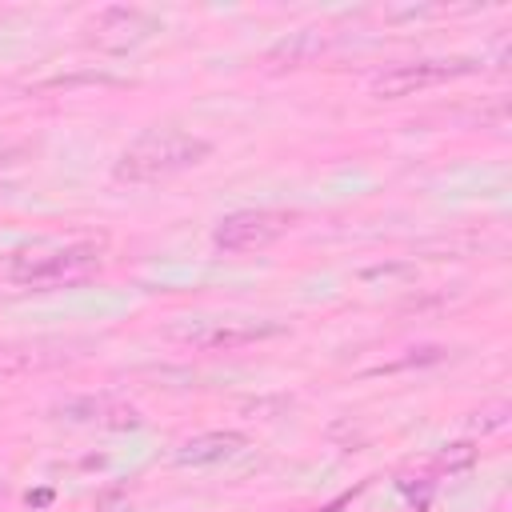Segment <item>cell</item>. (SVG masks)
<instances>
[{"label": "cell", "instance_id": "cell-1", "mask_svg": "<svg viewBox=\"0 0 512 512\" xmlns=\"http://www.w3.org/2000/svg\"><path fill=\"white\" fill-rule=\"evenodd\" d=\"M208 152H212V144L200 140V136H192V132L156 128V132H144L136 144H128L120 152L112 176L120 184H156V180H168L176 172L196 168Z\"/></svg>", "mask_w": 512, "mask_h": 512}, {"label": "cell", "instance_id": "cell-2", "mask_svg": "<svg viewBox=\"0 0 512 512\" xmlns=\"http://www.w3.org/2000/svg\"><path fill=\"white\" fill-rule=\"evenodd\" d=\"M96 268H100V248L68 244L56 252H24L4 268V276L24 284V288H60V284L88 280Z\"/></svg>", "mask_w": 512, "mask_h": 512}, {"label": "cell", "instance_id": "cell-3", "mask_svg": "<svg viewBox=\"0 0 512 512\" xmlns=\"http://www.w3.org/2000/svg\"><path fill=\"white\" fill-rule=\"evenodd\" d=\"M292 228V212H276V208H248V212H232L216 224L212 244L224 252H252L264 248L272 240H280Z\"/></svg>", "mask_w": 512, "mask_h": 512}, {"label": "cell", "instance_id": "cell-4", "mask_svg": "<svg viewBox=\"0 0 512 512\" xmlns=\"http://www.w3.org/2000/svg\"><path fill=\"white\" fill-rule=\"evenodd\" d=\"M464 72H472L468 60H412V64H396V68L380 72L372 92L384 100H396V96H412V92H424L432 84H444L452 76H464Z\"/></svg>", "mask_w": 512, "mask_h": 512}, {"label": "cell", "instance_id": "cell-5", "mask_svg": "<svg viewBox=\"0 0 512 512\" xmlns=\"http://www.w3.org/2000/svg\"><path fill=\"white\" fill-rule=\"evenodd\" d=\"M240 448H244V436L240 432H200V436H192V440H184L176 448V460L180 464H196V468L200 464H224Z\"/></svg>", "mask_w": 512, "mask_h": 512}, {"label": "cell", "instance_id": "cell-6", "mask_svg": "<svg viewBox=\"0 0 512 512\" xmlns=\"http://www.w3.org/2000/svg\"><path fill=\"white\" fill-rule=\"evenodd\" d=\"M64 416L72 420H84V424H104V428H136L140 424V412L120 404V400H108V396H84V400H68L64 404Z\"/></svg>", "mask_w": 512, "mask_h": 512}, {"label": "cell", "instance_id": "cell-7", "mask_svg": "<svg viewBox=\"0 0 512 512\" xmlns=\"http://www.w3.org/2000/svg\"><path fill=\"white\" fill-rule=\"evenodd\" d=\"M280 328L276 324H252V320H228V324H216V328H204V332H196L192 340L200 344V348H212V352H232V348H240V344H252V340H264V336H276Z\"/></svg>", "mask_w": 512, "mask_h": 512}, {"label": "cell", "instance_id": "cell-8", "mask_svg": "<svg viewBox=\"0 0 512 512\" xmlns=\"http://www.w3.org/2000/svg\"><path fill=\"white\" fill-rule=\"evenodd\" d=\"M0 500H4V484H0Z\"/></svg>", "mask_w": 512, "mask_h": 512}]
</instances>
